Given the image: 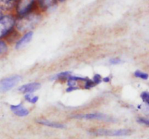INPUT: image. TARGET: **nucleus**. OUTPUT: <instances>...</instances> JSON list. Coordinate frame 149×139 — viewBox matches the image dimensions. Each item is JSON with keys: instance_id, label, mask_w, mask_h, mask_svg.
<instances>
[{"instance_id": "14", "label": "nucleus", "mask_w": 149, "mask_h": 139, "mask_svg": "<svg viewBox=\"0 0 149 139\" xmlns=\"http://www.w3.org/2000/svg\"><path fill=\"white\" fill-rule=\"evenodd\" d=\"M25 98H26V100H28L29 102L32 103V104L36 103V101H38V99H39L38 96H33L32 94H27V95H26Z\"/></svg>"}, {"instance_id": "2", "label": "nucleus", "mask_w": 149, "mask_h": 139, "mask_svg": "<svg viewBox=\"0 0 149 139\" xmlns=\"http://www.w3.org/2000/svg\"><path fill=\"white\" fill-rule=\"evenodd\" d=\"M15 18L12 15H4L0 17V38L5 36L14 26Z\"/></svg>"}, {"instance_id": "3", "label": "nucleus", "mask_w": 149, "mask_h": 139, "mask_svg": "<svg viewBox=\"0 0 149 139\" xmlns=\"http://www.w3.org/2000/svg\"><path fill=\"white\" fill-rule=\"evenodd\" d=\"M21 81L20 75H13L0 80V93L10 91Z\"/></svg>"}, {"instance_id": "9", "label": "nucleus", "mask_w": 149, "mask_h": 139, "mask_svg": "<svg viewBox=\"0 0 149 139\" xmlns=\"http://www.w3.org/2000/svg\"><path fill=\"white\" fill-rule=\"evenodd\" d=\"M11 109L16 115L19 116V117H25V116L28 115L29 113V110L27 109L24 108L21 104H19V105H12Z\"/></svg>"}, {"instance_id": "22", "label": "nucleus", "mask_w": 149, "mask_h": 139, "mask_svg": "<svg viewBox=\"0 0 149 139\" xmlns=\"http://www.w3.org/2000/svg\"><path fill=\"white\" fill-rule=\"evenodd\" d=\"M102 81H103L104 82H106V83H108V82H109V81H110V78H109V77H106V78H103Z\"/></svg>"}, {"instance_id": "23", "label": "nucleus", "mask_w": 149, "mask_h": 139, "mask_svg": "<svg viewBox=\"0 0 149 139\" xmlns=\"http://www.w3.org/2000/svg\"><path fill=\"white\" fill-rule=\"evenodd\" d=\"M2 15H3V14H2V11H1V10H0V17H1Z\"/></svg>"}, {"instance_id": "1", "label": "nucleus", "mask_w": 149, "mask_h": 139, "mask_svg": "<svg viewBox=\"0 0 149 139\" xmlns=\"http://www.w3.org/2000/svg\"><path fill=\"white\" fill-rule=\"evenodd\" d=\"M41 20V16L37 14H26L22 16L17 22L16 27L20 31H27L34 28Z\"/></svg>"}, {"instance_id": "13", "label": "nucleus", "mask_w": 149, "mask_h": 139, "mask_svg": "<svg viewBox=\"0 0 149 139\" xmlns=\"http://www.w3.org/2000/svg\"><path fill=\"white\" fill-rule=\"evenodd\" d=\"M135 76L137 77V78H140L141 79H144V80H147L148 78V75L146 72H141L140 70H137L135 71Z\"/></svg>"}, {"instance_id": "18", "label": "nucleus", "mask_w": 149, "mask_h": 139, "mask_svg": "<svg viewBox=\"0 0 149 139\" xmlns=\"http://www.w3.org/2000/svg\"><path fill=\"white\" fill-rule=\"evenodd\" d=\"M141 98H142V99L145 102H146L147 104H148L149 102V94L148 92H143L141 94Z\"/></svg>"}, {"instance_id": "6", "label": "nucleus", "mask_w": 149, "mask_h": 139, "mask_svg": "<svg viewBox=\"0 0 149 139\" xmlns=\"http://www.w3.org/2000/svg\"><path fill=\"white\" fill-rule=\"evenodd\" d=\"M75 118H82L87 119V120H107L111 121L112 120L110 117L105 115L103 114H99V113H95V114H79V115L74 116Z\"/></svg>"}, {"instance_id": "15", "label": "nucleus", "mask_w": 149, "mask_h": 139, "mask_svg": "<svg viewBox=\"0 0 149 139\" xmlns=\"http://www.w3.org/2000/svg\"><path fill=\"white\" fill-rule=\"evenodd\" d=\"M95 85V83L93 82V81H91V80L86 79L85 80V85H84V88H87V89H90V88H93Z\"/></svg>"}, {"instance_id": "21", "label": "nucleus", "mask_w": 149, "mask_h": 139, "mask_svg": "<svg viewBox=\"0 0 149 139\" xmlns=\"http://www.w3.org/2000/svg\"><path fill=\"white\" fill-rule=\"evenodd\" d=\"M110 62H111V64H112V65H117V64L121 63V62H122V61H121L120 59L116 58V59H111Z\"/></svg>"}, {"instance_id": "24", "label": "nucleus", "mask_w": 149, "mask_h": 139, "mask_svg": "<svg viewBox=\"0 0 149 139\" xmlns=\"http://www.w3.org/2000/svg\"><path fill=\"white\" fill-rule=\"evenodd\" d=\"M57 1H66V0H57Z\"/></svg>"}, {"instance_id": "7", "label": "nucleus", "mask_w": 149, "mask_h": 139, "mask_svg": "<svg viewBox=\"0 0 149 139\" xmlns=\"http://www.w3.org/2000/svg\"><path fill=\"white\" fill-rule=\"evenodd\" d=\"M40 87L41 85L39 83H31L22 85V86L19 88V91H20V92L23 93V94L34 92V91H37Z\"/></svg>"}, {"instance_id": "5", "label": "nucleus", "mask_w": 149, "mask_h": 139, "mask_svg": "<svg viewBox=\"0 0 149 139\" xmlns=\"http://www.w3.org/2000/svg\"><path fill=\"white\" fill-rule=\"evenodd\" d=\"M35 0H17L15 4L16 11L20 16L29 14L34 4Z\"/></svg>"}, {"instance_id": "19", "label": "nucleus", "mask_w": 149, "mask_h": 139, "mask_svg": "<svg viewBox=\"0 0 149 139\" xmlns=\"http://www.w3.org/2000/svg\"><path fill=\"white\" fill-rule=\"evenodd\" d=\"M102 80H103V78H102V77L100 75H95L94 76V78H93V82L96 85V84H98L100 83H101Z\"/></svg>"}, {"instance_id": "8", "label": "nucleus", "mask_w": 149, "mask_h": 139, "mask_svg": "<svg viewBox=\"0 0 149 139\" xmlns=\"http://www.w3.org/2000/svg\"><path fill=\"white\" fill-rule=\"evenodd\" d=\"M32 36H33V33L32 32H29V33H26L23 38L20 39V40L17 41V43H16L15 48L17 49H22L23 47H24L27 43H29L31 40L32 39Z\"/></svg>"}, {"instance_id": "11", "label": "nucleus", "mask_w": 149, "mask_h": 139, "mask_svg": "<svg viewBox=\"0 0 149 139\" xmlns=\"http://www.w3.org/2000/svg\"><path fill=\"white\" fill-rule=\"evenodd\" d=\"M37 122L39 123V124L44 125L48 126V127H55V128H64V127H65L64 125L61 124V123L55 122L48 121V120H37Z\"/></svg>"}, {"instance_id": "4", "label": "nucleus", "mask_w": 149, "mask_h": 139, "mask_svg": "<svg viewBox=\"0 0 149 139\" xmlns=\"http://www.w3.org/2000/svg\"><path fill=\"white\" fill-rule=\"evenodd\" d=\"M92 134L96 136H124L130 135L132 131L128 129H121V130H106V129H99L95 131L90 132Z\"/></svg>"}, {"instance_id": "16", "label": "nucleus", "mask_w": 149, "mask_h": 139, "mask_svg": "<svg viewBox=\"0 0 149 139\" xmlns=\"http://www.w3.org/2000/svg\"><path fill=\"white\" fill-rule=\"evenodd\" d=\"M7 46L4 41H0V54H4L7 52Z\"/></svg>"}, {"instance_id": "17", "label": "nucleus", "mask_w": 149, "mask_h": 139, "mask_svg": "<svg viewBox=\"0 0 149 139\" xmlns=\"http://www.w3.org/2000/svg\"><path fill=\"white\" fill-rule=\"evenodd\" d=\"M71 72H61V73L58 74L57 78H69V77L71 76Z\"/></svg>"}, {"instance_id": "20", "label": "nucleus", "mask_w": 149, "mask_h": 139, "mask_svg": "<svg viewBox=\"0 0 149 139\" xmlns=\"http://www.w3.org/2000/svg\"><path fill=\"white\" fill-rule=\"evenodd\" d=\"M138 122L141 123V124H145V125H149V121H148V120H147V119L139 118L138 120Z\"/></svg>"}, {"instance_id": "10", "label": "nucleus", "mask_w": 149, "mask_h": 139, "mask_svg": "<svg viewBox=\"0 0 149 139\" xmlns=\"http://www.w3.org/2000/svg\"><path fill=\"white\" fill-rule=\"evenodd\" d=\"M17 0H0V10L1 11L11 10L15 6Z\"/></svg>"}, {"instance_id": "12", "label": "nucleus", "mask_w": 149, "mask_h": 139, "mask_svg": "<svg viewBox=\"0 0 149 139\" xmlns=\"http://www.w3.org/2000/svg\"><path fill=\"white\" fill-rule=\"evenodd\" d=\"M57 4V0H39V4L42 9L47 10L55 7Z\"/></svg>"}]
</instances>
